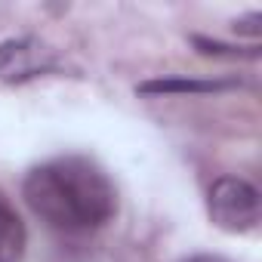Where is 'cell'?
I'll return each instance as SVG.
<instances>
[{
  "instance_id": "cell-4",
  "label": "cell",
  "mask_w": 262,
  "mask_h": 262,
  "mask_svg": "<svg viewBox=\"0 0 262 262\" xmlns=\"http://www.w3.org/2000/svg\"><path fill=\"white\" fill-rule=\"evenodd\" d=\"M25 225L16 216V210L0 198V262H19L25 253Z\"/></svg>"
},
{
  "instance_id": "cell-5",
  "label": "cell",
  "mask_w": 262,
  "mask_h": 262,
  "mask_svg": "<svg viewBox=\"0 0 262 262\" xmlns=\"http://www.w3.org/2000/svg\"><path fill=\"white\" fill-rule=\"evenodd\" d=\"M237 80H194V77H164V80H148L139 86V93L148 96H173V93H222L234 90Z\"/></svg>"
},
{
  "instance_id": "cell-7",
  "label": "cell",
  "mask_w": 262,
  "mask_h": 262,
  "mask_svg": "<svg viewBox=\"0 0 262 262\" xmlns=\"http://www.w3.org/2000/svg\"><path fill=\"white\" fill-rule=\"evenodd\" d=\"M182 262H228V259H222V256H210V253H201V256H188V259H182Z\"/></svg>"
},
{
  "instance_id": "cell-3",
  "label": "cell",
  "mask_w": 262,
  "mask_h": 262,
  "mask_svg": "<svg viewBox=\"0 0 262 262\" xmlns=\"http://www.w3.org/2000/svg\"><path fill=\"white\" fill-rule=\"evenodd\" d=\"M53 68H56V56L40 40L22 37V40L0 43V77L10 80V83H19V80L47 74Z\"/></svg>"
},
{
  "instance_id": "cell-1",
  "label": "cell",
  "mask_w": 262,
  "mask_h": 262,
  "mask_svg": "<svg viewBox=\"0 0 262 262\" xmlns=\"http://www.w3.org/2000/svg\"><path fill=\"white\" fill-rule=\"evenodd\" d=\"M25 201L40 222L56 231H96L117 213V191L90 158H56L25 179Z\"/></svg>"
},
{
  "instance_id": "cell-2",
  "label": "cell",
  "mask_w": 262,
  "mask_h": 262,
  "mask_svg": "<svg viewBox=\"0 0 262 262\" xmlns=\"http://www.w3.org/2000/svg\"><path fill=\"white\" fill-rule=\"evenodd\" d=\"M207 210H210L213 225H219L222 231H231V234L253 231L259 225V216H262L259 191L241 176L216 179L210 185V194H207Z\"/></svg>"
},
{
  "instance_id": "cell-6",
  "label": "cell",
  "mask_w": 262,
  "mask_h": 262,
  "mask_svg": "<svg viewBox=\"0 0 262 262\" xmlns=\"http://www.w3.org/2000/svg\"><path fill=\"white\" fill-rule=\"evenodd\" d=\"M256 22H262V16L259 13H253L250 19H241L237 25H234V31H241V34H256L259 28H256Z\"/></svg>"
}]
</instances>
